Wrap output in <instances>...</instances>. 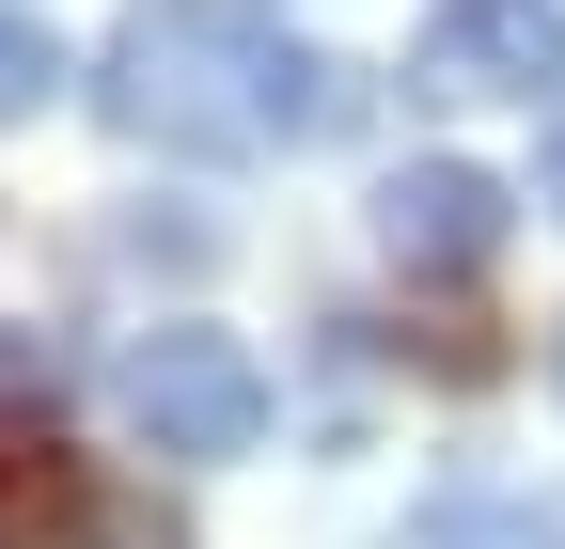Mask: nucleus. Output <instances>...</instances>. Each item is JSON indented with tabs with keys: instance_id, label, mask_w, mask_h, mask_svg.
<instances>
[{
	"instance_id": "obj_4",
	"label": "nucleus",
	"mask_w": 565,
	"mask_h": 549,
	"mask_svg": "<svg viewBox=\"0 0 565 549\" xmlns=\"http://www.w3.org/2000/svg\"><path fill=\"white\" fill-rule=\"evenodd\" d=\"M424 95H565V0H440L408 32Z\"/></svg>"
},
{
	"instance_id": "obj_8",
	"label": "nucleus",
	"mask_w": 565,
	"mask_h": 549,
	"mask_svg": "<svg viewBox=\"0 0 565 549\" xmlns=\"http://www.w3.org/2000/svg\"><path fill=\"white\" fill-rule=\"evenodd\" d=\"M534 204L565 220V95H550V126H534Z\"/></svg>"
},
{
	"instance_id": "obj_6",
	"label": "nucleus",
	"mask_w": 565,
	"mask_h": 549,
	"mask_svg": "<svg viewBox=\"0 0 565 549\" xmlns=\"http://www.w3.org/2000/svg\"><path fill=\"white\" fill-rule=\"evenodd\" d=\"M47 79H63L47 17H32V0H0V126H32V110H47Z\"/></svg>"
},
{
	"instance_id": "obj_5",
	"label": "nucleus",
	"mask_w": 565,
	"mask_h": 549,
	"mask_svg": "<svg viewBox=\"0 0 565 549\" xmlns=\"http://www.w3.org/2000/svg\"><path fill=\"white\" fill-rule=\"evenodd\" d=\"M79 518H95V471L47 424H0V549H63Z\"/></svg>"
},
{
	"instance_id": "obj_3",
	"label": "nucleus",
	"mask_w": 565,
	"mask_h": 549,
	"mask_svg": "<svg viewBox=\"0 0 565 549\" xmlns=\"http://www.w3.org/2000/svg\"><path fill=\"white\" fill-rule=\"evenodd\" d=\"M503 236H519V189L487 158H393L377 173V251L408 267V283H471Z\"/></svg>"
},
{
	"instance_id": "obj_2",
	"label": "nucleus",
	"mask_w": 565,
	"mask_h": 549,
	"mask_svg": "<svg viewBox=\"0 0 565 549\" xmlns=\"http://www.w3.org/2000/svg\"><path fill=\"white\" fill-rule=\"evenodd\" d=\"M126 424H141V455L221 471V455L267 440V362L236 346V330H141L126 346Z\"/></svg>"
},
{
	"instance_id": "obj_7",
	"label": "nucleus",
	"mask_w": 565,
	"mask_h": 549,
	"mask_svg": "<svg viewBox=\"0 0 565 549\" xmlns=\"http://www.w3.org/2000/svg\"><path fill=\"white\" fill-rule=\"evenodd\" d=\"M17 392H32V408L63 392V346H47V330H0V408H17Z\"/></svg>"
},
{
	"instance_id": "obj_1",
	"label": "nucleus",
	"mask_w": 565,
	"mask_h": 549,
	"mask_svg": "<svg viewBox=\"0 0 565 549\" xmlns=\"http://www.w3.org/2000/svg\"><path fill=\"white\" fill-rule=\"evenodd\" d=\"M95 110L158 158H282L345 110V63H315L267 0H141L95 63Z\"/></svg>"
},
{
	"instance_id": "obj_9",
	"label": "nucleus",
	"mask_w": 565,
	"mask_h": 549,
	"mask_svg": "<svg viewBox=\"0 0 565 549\" xmlns=\"http://www.w3.org/2000/svg\"><path fill=\"white\" fill-rule=\"evenodd\" d=\"M550 392H565V330H550Z\"/></svg>"
}]
</instances>
